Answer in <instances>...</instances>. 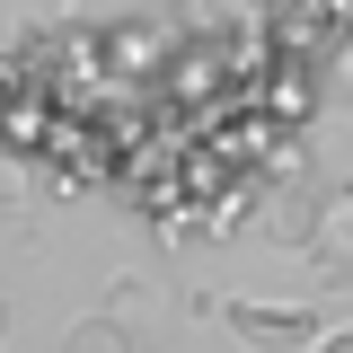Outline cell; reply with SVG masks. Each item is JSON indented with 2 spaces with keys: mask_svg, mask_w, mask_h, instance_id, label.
I'll use <instances>...</instances> for the list:
<instances>
[{
  "mask_svg": "<svg viewBox=\"0 0 353 353\" xmlns=\"http://www.w3.org/2000/svg\"><path fill=\"white\" fill-rule=\"evenodd\" d=\"M309 230H318V194H274L256 221V239H274V248H309Z\"/></svg>",
  "mask_w": 353,
  "mask_h": 353,
  "instance_id": "3957f363",
  "label": "cell"
},
{
  "mask_svg": "<svg viewBox=\"0 0 353 353\" xmlns=\"http://www.w3.org/2000/svg\"><path fill=\"white\" fill-rule=\"evenodd\" d=\"M265 176H309V141H274L265 150Z\"/></svg>",
  "mask_w": 353,
  "mask_h": 353,
  "instance_id": "8992f818",
  "label": "cell"
},
{
  "mask_svg": "<svg viewBox=\"0 0 353 353\" xmlns=\"http://www.w3.org/2000/svg\"><path fill=\"white\" fill-rule=\"evenodd\" d=\"M62 353H141V345H132V327L115 318V309H88V318L62 327Z\"/></svg>",
  "mask_w": 353,
  "mask_h": 353,
  "instance_id": "277c9868",
  "label": "cell"
},
{
  "mask_svg": "<svg viewBox=\"0 0 353 353\" xmlns=\"http://www.w3.org/2000/svg\"><path fill=\"white\" fill-rule=\"evenodd\" d=\"M318 353H353V327H336V336H327V345H318Z\"/></svg>",
  "mask_w": 353,
  "mask_h": 353,
  "instance_id": "ba28073f",
  "label": "cell"
},
{
  "mask_svg": "<svg viewBox=\"0 0 353 353\" xmlns=\"http://www.w3.org/2000/svg\"><path fill=\"white\" fill-rule=\"evenodd\" d=\"M106 309H115V318L132 327V309H150V283H141V274H115V292H106Z\"/></svg>",
  "mask_w": 353,
  "mask_h": 353,
  "instance_id": "5b68a950",
  "label": "cell"
},
{
  "mask_svg": "<svg viewBox=\"0 0 353 353\" xmlns=\"http://www.w3.org/2000/svg\"><path fill=\"white\" fill-rule=\"evenodd\" d=\"M221 327H230L248 353H318L327 336H336L309 301H221Z\"/></svg>",
  "mask_w": 353,
  "mask_h": 353,
  "instance_id": "6da1fadb",
  "label": "cell"
},
{
  "mask_svg": "<svg viewBox=\"0 0 353 353\" xmlns=\"http://www.w3.org/2000/svg\"><path fill=\"white\" fill-rule=\"evenodd\" d=\"M336 88H353V44H336Z\"/></svg>",
  "mask_w": 353,
  "mask_h": 353,
  "instance_id": "52a82bcc",
  "label": "cell"
},
{
  "mask_svg": "<svg viewBox=\"0 0 353 353\" xmlns=\"http://www.w3.org/2000/svg\"><path fill=\"white\" fill-rule=\"evenodd\" d=\"M309 265H318V283H353V185H327V194H318Z\"/></svg>",
  "mask_w": 353,
  "mask_h": 353,
  "instance_id": "7a4b0ae2",
  "label": "cell"
}]
</instances>
